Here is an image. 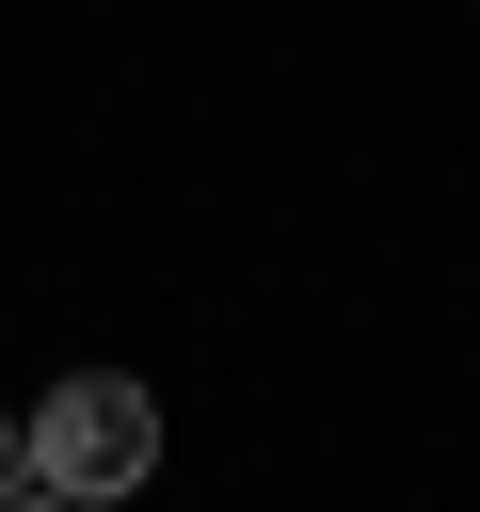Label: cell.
<instances>
[{
	"label": "cell",
	"instance_id": "obj_1",
	"mask_svg": "<svg viewBox=\"0 0 480 512\" xmlns=\"http://www.w3.org/2000/svg\"><path fill=\"white\" fill-rule=\"evenodd\" d=\"M16 432H32V480H48V496H80V512H96V496H128V480L160 464V400H144L128 368H80V384H48Z\"/></svg>",
	"mask_w": 480,
	"mask_h": 512
},
{
	"label": "cell",
	"instance_id": "obj_2",
	"mask_svg": "<svg viewBox=\"0 0 480 512\" xmlns=\"http://www.w3.org/2000/svg\"><path fill=\"white\" fill-rule=\"evenodd\" d=\"M16 496H32V432L0 416V512H16Z\"/></svg>",
	"mask_w": 480,
	"mask_h": 512
},
{
	"label": "cell",
	"instance_id": "obj_3",
	"mask_svg": "<svg viewBox=\"0 0 480 512\" xmlns=\"http://www.w3.org/2000/svg\"><path fill=\"white\" fill-rule=\"evenodd\" d=\"M16 512H80V496H48V480H32V496H16Z\"/></svg>",
	"mask_w": 480,
	"mask_h": 512
}]
</instances>
